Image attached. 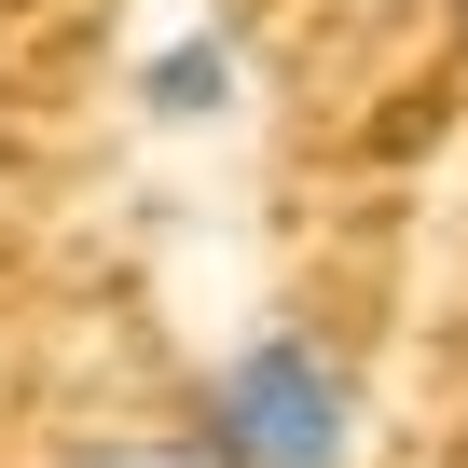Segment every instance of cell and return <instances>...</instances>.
<instances>
[{
  "label": "cell",
  "mask_w": 468,
  "mask_h": 468,
  "mask_svg": "<svg viewBox=\"0 0 468 468\" xmlns=\"http://www.w3.org/2000/svg\"><path fill=\"white\" fill-rule=\"evenodd\" d=\"M193 441L220 468H358V372L317 331L262 317L249 345H220V372L193 386Z\"/></svg>",
  "instance_id": "6da1fadb"
},
{
  "label": "cell",
  "mask_w": 468,
  "mask_h": 468,
  "mask_svg": "<svg viewBox=\"0 0 468 468\" xmlns=\"http://www.w3.org/2000/svg\"><path fill=\"white\" fill-rule=\"evenodd\" d=\"M234 28H179V42H152V69H138V111L152 124H220L234 111Z\"/></svg>",
  "instance_id": "7a4b0ae2"
},
{
  "label": "cell",
  "mask_w": 468,
  "mask_h": 468,
  "mask_svg": "<svg viewBox=\"0 0 468 468\" xmlns=\"http://www.w3.org/2000/svg\"><path fill=\"white\" fill-rule=\"evenodd\" d=\"M69 468H220L207 441H83Z\"/></svg>",
  "instance_id": "3957f363"
}]
</instances>
